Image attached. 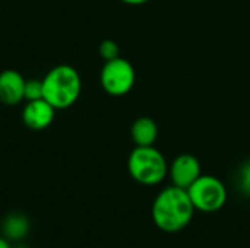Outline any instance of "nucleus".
Returning <instances> with one entry per match:
<instances>
[{
	"label": "nucleus",
	"instance_id": "4468645a",
	"mask_svg": "<svg viewBox=\"0 0 250 248\" xmlns=\"http://www.w3.org/2000/svg\"><path fill=\"white\" fill-rule=\"evenodd\" d=\"M120 1L125 4H129V6H142V4L148 3L149 0H120Z\"/></svg>",
	"mask_w": 250,
	"mask_h": 248
},
{
	"label": "nucleus",
	"instance_id": "f03ea898",
	"mask_svg": "<svg viewBox=\"0 0 250 248\" xmlns=\"http://www.w3.org/2000/svg\"><path fill=\"white\" fill-rule=\"evenodd\" d=\"M82 79L79 72L70 64H57L42 77V98L56 111L67 110L79 99Z\"/></svg>",
	"mask_w": 250,
	"mask_h": 248
},
{
	"label": "nucleus",
	"instance_id": "39448f33",
	"mask_svg": "<svg viewBox=\"0 0 250 248\" xmlns=\"http://www.w3.org/2000/svg\"><path fill=\"white\" fill-rule=\"evenodd\" d=\"M136 82V72L133 64L123 58L117 57L108 61H104V66L100 72L101 88L111 96L127 95Z\"/></svg>",
	"mask_w": 250,
	"mask_h": 248
},
{
	"label": "nucleus",
	"instance_id": "20e7f679",
	"mask_svg": "<svg viewBox=\"0 0 250 248\" xmlns=\"http://www.w3.org/2000/svg\"><path fill=\"white\" fill-rule=\"evenodd\" d=\"M186 190L195 210L202 213H214L221 210L229 197L224 183L220 178L208 174L201 175Z\"/></svg>",
	"mask_w": 250,
	"mask_h": 248
},
{
	"label": "nucleus",
	"instance_id": "1a4fd4ad",
	"mask_svg": "<svg viewBox=\"0 0 250 248\" xmlns=\"http://www.w3.org/2000/svg\"><path fill=\"white\" fill-rule=\"evenodd\" d=\"M29 219L19 212H12L4 216L1 222V235L10 243H21L29 234Z\"/></svg>",
	"mask_w": 250,
	"mask_h": 248
},
{
	"label": "nucleus",
	"instance_id": "9b49d317",
	"mask_svg": "<svg viewBox=\"0 0 250 248\" xmlns=\"http://www.w3.org/2000/svg\"><path fill=\"white\" fill-rule=\"evenodd\" d=\"M42 98V79H29L25 82L23 89V99L26 101H35Z\"/></svg>",
	"mask_w": 250,
	"mask_h": 248
},
{
	"label": "nucleus",
	"instance_id": "f257e3e1",
	"mask_svg": "<svg viewBox=\"0 0 250 248\" xmlns=\"http://www.w3.org/2000/svg\"><path fill=\"white\" fill-rule=\"evenodd\" d=\"M195 208L186 189L168 186L163 189L152 202L151 216L158 229L176 234L185 229L193 219Z\"/></svg>",
	"mask_w": 250,
	"mask_h": 248
},
{
	"label": "nucleus",
	"instance_id": "6e6552de",
	"mask_svg": "<svg viewBox=\"0 0 250 248\" xmlns=\"http://www.w3.org/2000/svg\"><path fill=\"white\" fill-rule=\"evenodd\" d=\"M26 79L15 69L0 72V102L4 105H18L23 99Z\"/></svg>",
	"mask_w": 250,
	"mask_h": 248
},
{
	"label": "nucleus",
	"instance_id": "423d86ee",
	"mask_svg": "<svg viewBox=\"0 0 250 248\" xmlns=\"http://www.w3.org/2000/svg\"><path fill=\"white\" fill-rule=\"evenodd\" d=\"M201 175V162L192 153H180L168 165L171 184L180 189H189Z\"/></svg>",
	"mask_w": 250,
	"mask_h": 248
},
{
	"label": "nucleus",
	"instance_id": "9d476101",
	"mask_svg": "<svg viewBox=\"0 0 250 248\" xmlns=\"http://www.w3.org/2000/svg\"><path fill=\"white\" fill-rule=\"evenodd\" d=\"M135 146H154L158 139V124L151 117H139L130 127Z\"/></svg>",
	"mask_w": 250,
	"mask_h": 248
},
{
	"label": "nucleus",
	"instance_id": "f8f14e48",
	"mask_svg": "<svg viewBox=\"0 0 250 248\" xmlns=\"http://www.w3.org/2000/svg\"><path fill=\"white\" fill-rule=\"evenodd\" d=\"M98 54H100V57L104 61H108V60H113V58L120 57L117 42L113 41V39H104V41H101V44L98 45Z\"/></svg>",
	"mask_w": 250,
	"mask_h": 248
},
{
	"label": "nucleus",
	"instance_id": "ddd939ff",
	"mask_svg": "<svg viewBox=\"0 0 250 248\" xmlns=\"http://www.w3.org/2000/svg\"><path fill=\"white\" fill-rule=\"evenodd\" d=\"M239 186L242 191L250 197V161L246 162L239 172Z\"/></svg>",
	"mask_w": 250,
	"mask_h": 248
},
{
	"label": "nucleus",
	"instance_id": "2eb2a0df",
	"mask_svg": "<svg viewBox=\"0 0 250 248\" xmlns=\"http://www.w3.org/2000/svg\"><path fill=\"white\" fill-rule=\"evenodd\" d=\"M0 248H13V246H12V243L7 238L0 235Z\"/></svg>",
	"mask_w": 250,
	"mask_h": 248
},
{
	"label": "nucleus",
	"instance_id": "0eeeda50",
	"mask_svg": "<svg viewBox=\"0 0 250 248\" xmlns=\"http://www.w3.org/2000/svg\"><path fill=\"white\" fill-rule=\"evenodd\" d=\"M56 108L47 102L44 98L35 101H26L22 108V121L23 124L34 132L45 130L54 120Z\"/></svg>",
	"mask_w": 250,
	"mask_h": 248
},
{
	"label": "nucleus",
	"instance_id": "7ed1b4c3",
	"mask_svg": "<svg viewBox=\"0 0 250 248\" xmlns=\"http://www.w3.org/2000/svg\"><path fill=\"white\" fill-rule=\"evenodd\" d=\"M129 175L142 186H157L168 175V164L155 146H135L127 158Z\"/></svg>",
	"mask_w": 250,
	"mask_h": 248
},
{
	"label": "nucleus",
	"instance_id": "dca6fc26",
	"mask_svg": "<svg viewBox=\"0 0 250 248\" xmlns=\"http://www.w3.org/2000/svg\"><path fill=\"white\" fill-rule=\"evenodd\" d=\"M13 248H29L26 244H22V243H18L16 246H13Z\"/></svg>",
	"mask_w": 250,
	"mask_h": 248
}]
</instances>
